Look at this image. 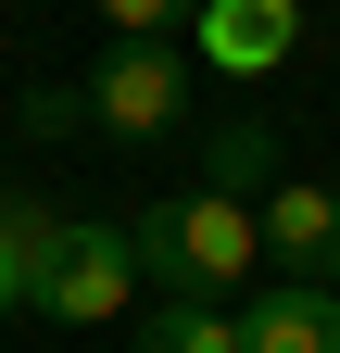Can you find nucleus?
I'll list each match as a JSON object with an SVG mask.
<instances>
[{"label":"nucleus","mask_w":340,"mask_h":353,"mask_svg":"<svg viewBox=\"0 0 340 353\" xmlns=\"http://www.w3.org/2000/svg\"><path fill=\"white\" fill-rule=\"evenodd\" d=\"M126 252H139L151 303H227V290H252V265H265V228H252V202L189 190V202L126 214Z\"/></svg>","instance_id":"f257e3e1"},{"label":"nucleus","mask_w":340,"mask_h":353,"mask_svg":"<svg viewBox=\"0 0 340 353\" xmlns=\"http://www.w3.org/2000/svg\"><path fill=\"white\" fill-rule=\"evenodd\" d=\"M38 316H63V328H114L126 303H139V252H126V228H101V214H63L51 252H38Z\"/></svg>","instance_id":"f03ea898"},{"label":"nucleus","mask_w":340,"mask_h":353,"mask_svg":"<svg viewBox=\"0 0 340 353\" xmlns=\"http://www.w3.org/2000/svg\"><path fill=\"white\" fill-rule=\"evenodd\" d=\"M177 114H189V63L164 51V38H114L101 76H89V126H114V139H164Z\"/></svg>","instance_id":"7ed1b4c3"},{"label":"nucleus","mask_w":340,"mask_h":353,"mask_svg":"<svg viewBox=\"0 0 340 353\" xmlns=\"http://www.w3.org/2000/svg\"><path fill=\"white\" fill-rule=\"evenodd\" d=\"M265 228V265L290 290H340V190H315V176H290V190L252 214Z\"/></svg>","instance_id":"20e7f679"},{"label":"nucleus","mask_w":340,"mask_h":353,"mask_svg":"<svg viewBox=\"0 0 340 353\" xmlns=\"http://www.w3.org/2000/svg\"><path fill=\"white\" fill-rule=\"evenodd\" d=\"M290 51H303V0H215L202 13V63L227 76H277Z\"/></svg>","instance_id":"39448f33"},{"label":"nucleus","mask_w":340,"mask_h":353,"mask_svg":"<svg viewBox=\"0 0 340 353\" xmlns=\"http://www.w3.org/2000/svg\"><path fill=\"white\" fill-rule=\"evenodd\" d=\"M277 152H290V139H277L265 114H227L215 139H202V190H215V202H252V214H265V202L290 190V164H277Z\"/></svg>","instance_id":"423d86ee"},{"label":"nucleus","mask_w":340,"mask_h":353,"mask_svg":"<svg viewBox=\"0 0 340 353\" xmlns=\"http://www.w3.org/2000/svg\"><path fill=\"white\" fill-rule=\"evenodd\" d=\"M240 353H340V290H252L240 316Z\"/></svg>","instance_id":"0eeeda50"},{"label":"nucleus","mask_w":340,"mask_h":353,"mask_svg":"<svg viewBox=\"0 0 340 353\" xmlns=\"http://www.w3.org/2000/svg\"><path fill=\"white\" fill-rule=\"evenodd\" d=\"M51 228H63V214H38L25 190H0V316L38 290V252H51Z\"/></svg>","instance_id":"6e6552de"},{"label":"nucleus","mask_w":340,"mask_h":353,"mask_svg":"<svg viewBox=\"0 0 340 353\" xmlns=\"http://www.w3.org/2000/svg\"><path fill=\"white\" fill-rule=\"evenodd\" d=\"M139 353H240V316H227V303H151Z\"/></svg>","instance_id":"1a4fd4ad"},{"label":"nucleus","mask_w":340,"mask_h":353,"mask_svg":"<svg viewBox=\"0 0 340 353\" xmlns=\"http://www.w3.org/2000/svg\"><path fill=\"white\" fill-rule=\"evenodd\" d=\"M101 13H114V38H164V26H202L215 0H101Z\"/></svg>","instance_id":"9d476101"},{"label":"nucleus","mask_w":340,"mask_h":353,"mask_svg":"<svg viewBox=\"0 0 340 353\" xmlns=\"http://www.w3.org/2000/svg\"><path fill=\"white\" fill-rule=\"evenodd\" d=\"M89 126V88H25V139H76Z\"/></svg>","instance_id":"9b49d317"}]
</instances>
